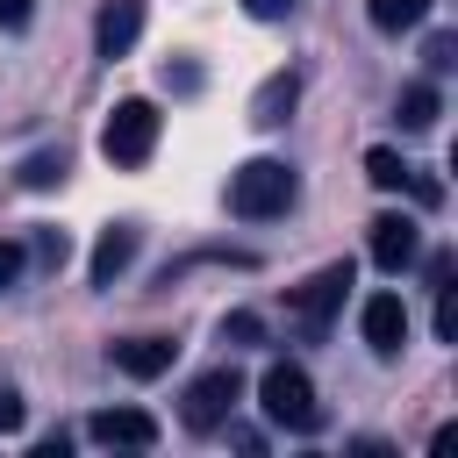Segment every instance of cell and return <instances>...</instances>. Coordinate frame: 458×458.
I'll return each mask as SVG.
<instances>
[{
	"label": "cell",
	"mask_w": 458,
	"mask_h": 458,
	"mask_svg": "<svg viewBox=\"0 0 458 458\" xmlns=\"http://www.w3.org/2000/svg\"><path fill=\"white\" fill-rule=\"evenodd\" d=\"M136 36H143V0H100V14H93V50H100V57H129Z\"/></svg>",
	"instance_id": "6"
},
{
	"label": "cell",
	"mask_w": 458,
	"mask_h": 458,
	"mask_svg": "<svg viewBox=\"0 0 458 458\" xmlns=\"http://www.w3.org/2000/svg\"><path fill=\"white\" fill-rule=\"evenodd\" d=\"M415 250H422V236H415L408 215H379V222H372V265H379V272L415 265Z\"/></svg>",
	"instance_id": "8"
},
{
	"label": "cell",
	"mask_w": 458,
	"mask_h": 458,
	"mask_svg": "<svg viewBox=\"0 0 458 458\" xmlns=\"http://www.w3.org/2000/svg\"><path fill=\"white\" fill-rule=\"evenodd\" d=\"M258 401H265V415L279 422V429H315L322 422V408H315V379L301 372V365H265V379H258Z\"/></svg>",
	"instance_id": "2"
},
{
	"label": "cell",
	"mask_w": 458,
	"mask_h": 458,
	"mask_svg": "<svg viewBox=\"0 0 458 458\" xmlns=\"http://www.w3.org/2000/svg\"><path fill=\"white\" fill-rule=\"evenodd\" d=\"M21 279V243H0V286Z\"/></svg>",
	"instance_id": "21"
},
{
	"label": "cell",
	"mask_w": 458,
	"mask_h": 458,
	"mask_svg": "<svg viewBox=\"0 0 458 458\" xmlns=\"http://www.w3.org/2000/svg\"><path fill=\"white\" fill-rule=\"evenodd\" d=\"M293 100H301V79H293V72H272V79L258 86V100H250V122H258V129H279V122L293 114Z\"/></svg>",
	"instance_id": "12"
},
{
	"label": "cell",
	"mask_w": 458,
	"mask_h": 458,
	"mask_svg": "<svg viewBox=\"0 0 458 458\" xmlns=\"http://www.w3.org/2000/svg\"><path fill=\"white\" fill-rule=\"evenodd\" d=\"M64 258H72V243H64V229H36V265H50V272H57Z\"/></svg>",
	"instance_id": "18"
},
{
	"label": "cell",
	"mask_w": 458,
	"mask_h": 458,
	"mask_svg": "<svg viewBox=\"0 0 458 458\" xmlns=\"http://www.w3.org/2000/svg\"><path fill=\"white\" fill-rule=\"evenodd\" d=\"M36 14V0H0V29H21Z\"/></svg>",
	"instance_id": "22"
},
{
	"label": "cell",
	"mask_w": 458,
	"mask_h": 458,
	"mask_svg": "<svg viewBox=\"0 0 458 458\" xmlns=\"http://www.w3.org/2000/svg\"><path fill=\"white\" fill-rule=\"evenodd\" d=\"M365 7H372V29H386V36H401L429 14V0H365Z\"/></svg>",
	"instance_id": "14"
},
{
	"label": "cell",
	"mask_w": 458,
	"mask_h": 458,
	"mask_svg": "<svg viewBox=\"0 0 458 458\" xmlns=\"http://www.w3.org/2000/svg\"><path fill=\"white\" fill-rule=\"evenodd\" d=\"M437 336H444V344H458V293H451V279L437 286Z\"/></svg>",
	"instance_id": "19"
},
{
	"label": "cell",
	"mask_w": 458,
	"mask_h": 458,
	"mask_svg": "<svg viewBox=\"0 0 458 458\" xmlns=\"http://www.w3.org/2000/svg\"><path fill=\"white\" fill-rule=\"evenodd\" d=\"M172 351H179L172 336H122V344H107V358H114L129 379H157V372L172 365Z\"/></svg>",
	"instance_id": "11"
},
{
	"label": "cell",
	"mask_w": 458,
	"mask_h": 458,
	"mask_svg": "<svg viewBox=\"0 0 458 458\" xmlns=\"http://www.w3.org/2000/svg\"><path fill=\"white\" fill-rule=\"evenodd\" d=\"M422 64H429V72H451V64H458V36H444V29H437V36L422 43Z\"/></svg>",
	"instance_id": "17"
},
{
	"label": "cell",
	"mask_w": 458,
	"mask_h": 458,
	"mask_svg": "<svg viewBox=\"0 0 458 458\" xmlns=\"http://www.w3.org/2000/svg\"><path fill=\"white\" fill-rule=\"evenodd\" d=\"M57 179H64V150H36V157L21 165V186H29V193H43V186H57Z\"/></svg>",
	"instance_id": "16"
},
{
	"label": "cell",
	"mask_w": 458,
	"mask_h": 458,
	"mask_svg": "<svg viewBox=\"0 0 458 458\" xmlns=\"http://www.w3.org/2000/svg\"><path fill=\"white\" fill-rule=\"evenodd\" d=\"M437 107H444V100H437V86H408V93H401V129H408V136L437 129Z\"/></svg>",
	"instance_id": "13"
},
{
	"label": "cell",
	"mask_w": 458,
	"mask_h": 458,
	"mask_svg": "<svg viewBox=\"0 0 458 458\" xmlns=\"http://www.w3.org/2000/svg\"><path fill=\"white\" fill-rule=\"evenodd\" d=\"M286 7H293V0H243V14H250V21H279Z\"/></svg>",
	"instance_id": "23"
},
{
	"label": "cell",
	"mask_w": 458,
	"mask_h": 458,
	"mask_svg": "<svg viewBox=\"0 0 458 458\" xmlns=\"http://www.w3.org/2000/svg\"><path fill=\"white\" fill-rule=\"evenodd\" d=\"M344 286H351V265H322L315 279H301V286L286 293V308H293V322H301L308 336H322V329H329V315L344 308Z\"/></svg>",
	"instance_id": "5"
},
{
	"label": "cell",
	"mask_w": 458,
	"mask_h": 458,
	"mask_svg": "<svg viewBox=\"0 0 458 458\" xmlns=\"http://www.w3.org/2000/svg\"><path fill=\"white\" fill-rule=\"evenodd\" d=\"M136 243H143V236H136V222H114V229H100V243H93V265H86V272H93V286H114V279L129 272Z\"/></svg>",
	"instance_id": "10"
},
{
	"label": "cell",
	"mask_w": 458,
	"mask_h": 458,
	"mask_svg": "<svg viewBox=\"0 0 458 458\" xmlns=\"http://www.w3.org/2000/svg\"><path fill=\"white\" fill-rule=\"evenodd\" d=\"M365 179H372L379 193H401V186H408V165H401V150H386V143H379V150H365Z\"/></svg>",
	"instance_id": "15"
},
{
	"label": "cell",
	"mask_w": 458,
	"mask_h": 458,
	"mask_svg": "<svg viewBox=\"0 0 458 458\" xmlns=\"http://www.w3.org/2000/svg\"><path fill=\"white\" fill-rule=\"evenodd\" d=\"M293 193H301V186H293V165H279V157H250V165L229 172V215H243V222L286 215Z\"/></svg>",
	"instance_id": "1"
},
{
	"label": "cell",
	"mask_w": 458,
	"mask_h": 458,
	"mask_svg": "<svg viewBox=\"0 0 458 458\" xmlns=\"http://www.w3.org/2000/svg\"><path fill=\"white\" fill-rule=\"evenodd\" d=\"M258 336H265L258 315H229V322H222V344H258Z\"/></svg>",
	"instance_id": "20"
},
{
	"label": "cell",
	"mask_w": 458,
	"mask_h": 458,
	"mask_svg": "<svg viewBox=\"0 0 458 458\" xmlns=\"http://www.w3.org/2000/svg\"><path fill=\"white\" fill-rule=\"evenodd\" d=\"M86 437H93V444H107V451H114V444L150 451V444H157V422H150L143 408H100V415L86 422Z\"/></svg>",
	"instance_id": "7"
},
{
	"label": "cell",
	"mask_w": 458,
	"mask_h": 458,
	"mask_svg": "<svg viewBox=\"0 0 458 458\" xmlns=\"http://www.w3.org/2000/svg\"><path fill=\"white\" fill-rule=\"evenodd\" d=\"M365 344H372L379 358H394V351L408 344V308H401V293H372V301H365Z\"/></svg>",
	"instance_id": "9"
},
{
	"label": "cell",
	"mask_w": 458,
	"mask_h": 458,
	"mask_svg": "<svg viewBox=\"0 0 458 458\" xmlns=\"http://www.w3.org/2000/svg\"><path fill=\"white\" fill-rule=\"evenodd\" d=\"M7 429H21V401L0 386V437H7Z\"/></svg>",
	"instance_id": "25"
},
{
	"label": "cell",
	"mask_w": 458,
	"mask_h": 458,
	"mask_svg": "<svg viewBox=\"0 0 458 458\" xmlns=\"http://www.w3.org/2000/svg\"><path fill=\"white\" fill-rule=\"evenodd\" d=\"M165 86H179V93H193V86H200V72H193V64H165Z\"/></svg>",
	"instance_id": "24"
},
{
	"label": "cell",
	"mask_w": 458,
	"mask_h": 458,
	"mask_svg": "<svg viewBox=\"0 0 458 458\" xmlns=\"http://www.w3.org/2000/svg\"><path fill=\"white\" fill-rule=\"evenodd\" d=\"M236 401H243L236 365H215V372H200V379L186 386V408H179V415H186V429H200V437H208V429H222V422H229V408H236Z\"/></svg>",
	"instance_id": "4"
},
{
	"label": "cell",
	"mask_w": 458,
	"mask_h": 458,
	"mask_svg": "<svg viewBox=\"0 0 458 458\" xmlns=\"http://www.w3.org/2000/svg\"><path fill=\"white\" fill-rule=\"evenodd\" d=\"M100 150H107V165H143L157 150V107L150 100H114V114L100 129Z\"/></svg>",
	"instance_id": "3"
}]
</instances>
